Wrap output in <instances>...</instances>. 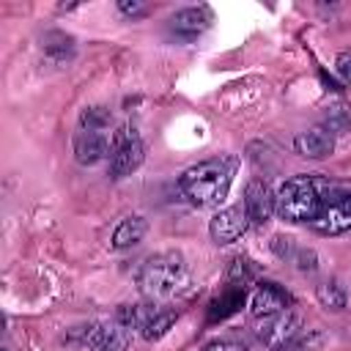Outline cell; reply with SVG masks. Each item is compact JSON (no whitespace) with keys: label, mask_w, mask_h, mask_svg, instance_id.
Here are the masks:
<instances>
[{"label":"cell","mask_w":351,"mask_h":351,"mask_svg":"<svg viewBox=\"0 0 351 351\" xmlns=\"http://www.w3.org/2000/svg\"><path fill=\"white\" fill-rule=\"evenodd\" d=\"M176 321H178V313H176V310H170V307H156V310L148 315V321L143 324L140 335H143L145 340H159V337H165V335L173 329Z\"/></svg>","instance_id":"16"},{"label":"cell","mask_w":351,"mask_h":351,"mask_svg":"<svg viewBox=\"0 0 351 351\" xmlns=\"http://www.w3.org/2000/svg\"><path fill=\"white\" fill-rule=\"evenodd\" d=\"M293 261H296V269H299V271H315V266H318V263H315L318 258H315L313 250H296Z\"/></svg>","instance_id":"21"},{"label":"cell","mask_w":351,"mask_h":351,"mask_svg":"<svg viewBox=\"0 0 351 351\" xmlns=\"http://www.w3.org/2000/svg\"><path fill=\"white\" fill-rule=\"evenodd\" d=\"M145 230H148L145 217L129 214V217H123V219L115 225L112 239H110V247H112V250H129V247H134L137 241H143Z\"/></svg>","instance_id":"14"},{"label":"cell","mask_w":351,"mask_h":351,"mask_svg":"<svg viewBox=\"0 0 351 351\" xmlns=\"http://www.w3.org/2000/svg\"><path fill=\"white\" fill-rule=\"evenodd\" d=\"M255 277V266H252V261H247V258H233V263H230V269H228V280H230V285H247L250 280Z\"/></svg>","instance_id":"18"},{"label":"cell","mask_w":351,"mask_h":351,"mask_svg":"<svg viewBox=\"0 0 351 351\" xmlns=\"http://www.w3.org/2000/svg\"><path fill=\"white\" fill-rule=\"evenodd\" d=\"M189 282V271L181 252H159L143 261L137 269V288L148 299H170Z\"/></svg>","instance_id":"3"},{"label":"cell","mask_w":351,"mask_h":351,"mask_svg":"<svg viewBox=\"0 0 351 351\" xmlns=\"http://www.w3.org/2000/svg\"><path fill=\"white\" fill-rule=\"evenodd\" d=\"M145 159V143L137 134L134 126H121L112 140V154H110V176L112 178H126L132 176Z\"/></svg>","instance_id":"6"},{"label":"cell","mask_w":351,"mask_h":351,"mask_svg":"<svg viewBox=\"0 0 351 351\" xmlns=\"http://www.w3.org/2000/svg\"><path fill=\"white\" fill-rule=\"evenodd\" d=\"M335 71L346 85H351V49H346L335 58Z\"/></svg>","instance_id":"20"},{"label":"cell","mask_w":351,"mask_h":351,"mask_svg":"<svg viewBox=\"0 0 351 351\" xmlns=\"http://www.w3.org/2000/svg\"><path fill=\"white\" fill-rule=\"evenodd\" d=\"M112 118L107 107H85L74 132V156L80 165H96L112 154Z\"/></svg>","instance_id":"4"},{"label":"cell","mask_w":351,"mask_h":351,"mask_svg":"<svg viewBox=\"0 0 351 351\" xmlns=\"http://www.w3.org/2000/svg\"><path fill=\"white\" fill-rule=\"evenodd\" d=\"M233 181V162L225 156L203 159L178 176L181 195L197 208H214L228 197Z\"/></svg>","instance_id":"2"},{"label":"cell","mask_w":351,"mask_h":351,"mask_svg":"<svg viewBox=\"0 0 351 351\" xmlns=\"http://www.w3.org/2000/svg\"><path fill=\"white\" fill-rule=\"evenodd\" d=\"M203 351H247V348H244V343H239V340L222 337V340H214V343H208Z\"/></svg>","instance_id":"22"},{"label":"cell","mask_w":351,"mask_h":351,"mask_svg":"<svg viewBox=\"0 0 351 351\" xmlns=\"http://www.w3.org/2000/svg\"><path fill=\"white\" fill-rule=\"evenodd\" d=\"M315 296H318V302H321L324 307H329V310H343V307H346V291H343V285H340L337 280L321 282V285L315 288Z\"/></svg>","instance_id":"17"},{"label":"cell","mask_w":351,"mask_h":351,"mask_svg":"<svg viewBox=\"0 0 351 351\" xmlns=\"http://www.w3.org/2000/svg\"><path fill=\"white\" fill-rule=\"evenodd\" d=\"M3 351H8V348H3Z\"/></svg>","instance_id":"24"},{"label":"cell","mask_w":351,"mask_h":351,"mask_svg":"<svg viewBox=\"0 0 351 351\" xmlns=\"http://www.w3.org/2000/svg\"><path fill=\"white\" fill-rule=\"evenodd\" d=\"M310 228L321 236H340V233L351 230V189L332 186L329 195L324 197L315 219L310 222Z\"/></svg>","instance_id":"5"},{"label":"cell","mask_w":351,"mask_h":351,"mask_svg":"<svg viewBox=\"0 0 351 351\" xmlns=\"http://www.w3.org/2000/svg\"><path fill=\"white\" fill-rule=\"evenodd\" d=\"M118 11L126 14V16H140V14H145L148 8H145L143 3H137V0H132V3H129V0H121V3H118Z\"/></svg>","instance_id":"23"},{"label":"cell","mask_w":351,"mask_h":351,"mask_svg":"<svg viewBox=\"0 0 351 351\" xmlns=\"http://www.w3.org/2000/svg\"><path fill=\"white\" fill-rule=\"evenodd\" d=\"M302 329V318L293 307L282 310V313H274V315H263L258 318V340L266 346V348H282L285 343H291Z\"/></svg>","instance_id":"8"},{"label":"cell","mask_w":351,"mask_h":351,"mask_svg":"<svg viewBox=\"0 0 351 351\" xmlns=\"http://www.w3.org/2000/svg\"><path fill=\"white\" fill-rule=\"evenodd\" d=\"M134 329L121 324L115 315L110 321H96L80 329V343L88 351H129Z\"/></svg>","instance_id":"7"},{"label":"cell","mask_w":351,"mask_h":351,"mask_svg":"<svg viewBox=\"0 0 351 351\" xmlns=\"http://www.w3.org/2000/svg\"><path fill=\"white\" fill-rule=\"evenodd\" d=\"M335 148V132L329 126H310L293 137V151L304 159H324Z\"/></svg>","instance_id":"12"},{"label":"cell","mask_w":351,"mask_h":351,"mask_svg":"<svg viewBox=\"0 0 351 351\" xmlns=\"http://www.w3.org/2000/svg\"><path fill=\"white\" fill-rule=\"evenodd\" d=\"M271 250H274V255L277 258H293V250H296V244H293V239L291 236H274L271 239Z\"/></svg>","instance_id":"19"},{"label":"cell","mask_w":351,"mask_h":351,"mask_svg":"<svg viewBox=\"0 0 351 351\" xmlns=\"http://www.w3.org/2000/svg\"><path fill=\"white\" fill-rule=\"evenodd\" d=\"M250 225H252V222H250V214H247L244 203H233V206L219 208V211L211 217L208 233H211V239H214L217 244H233V241H239V239L247 233Z\"/></svg>","instance_id":"9"},{"label":"cell","mask_w":351,"mask_h":351,"mask_svg":"<svg viewBox=\"0 0 351 351\" xmlns=\"http://www.w3.org/2000/svg\"><path fill=\"white\" fill-rule=\"evenodd\" d=\"M208 25H211V8H206V5H189L170 16V30L184 38L200 36Z\"/></svg>","instance_id":"13"},{"label":"cell","mask_w":351,"mask_h":351,"mask_svg":"<svg viewBox=\"0 0 351 351\" xmlns=\"http://www.w3.org/2000/svg\"><path fill=\"white\" fill-rule=\"evenodd\" d=\"M332 184L318 173H299L285 178L274 192V211L285 222H313Z\"/></svg>","instance_id":"1"},{"label":"cell","mask_w":351,"mask_h":351,"mask_svg":"<svg viewBox=\"0 0 351 351\" xmlns=\"http://www.w3.org/2000/svg\"><path fill=\"white\" fill-rule=\"evenodd\" d=\"M244 299H247V291H244L241 285H228L219 296L211 299V304H208V321L214 324V321L230 318V315L244 304Z\"/></svg>","instance_id":"15"},{"label":"cell","mask_w":351,"mask_h":351,"mask_svg":"<svg viewBox=\"0 0 351 351\" xmlns=\"http://www.w3.org/2000/svg\"><path fill=\"white\" fill-rule=\"evenodd\" d=\"M247 214H250V222L252 225H266L277 211H274V192L269 189L266 181L261 178H252L244 189V197H241Z\"/></svg>","instance_id":"11"},{"label":"cell","mask_w":351,"mask_h":351,"mask_svg":"<svg viewBox=\"0 0 351 351\" xmlns=\"http://www.w3.org/2000/svg\"><path fill=\"white\" fill-rule=\"evenodd\" d=\"M288 307H293V296L282 288V285H277V282H258V288L252 291V296H250V310H252V315L255 318H263V315H274V313H282V310H288Z\"/></svg>","instance_id":"10"}]
</instances>
